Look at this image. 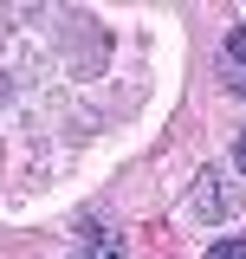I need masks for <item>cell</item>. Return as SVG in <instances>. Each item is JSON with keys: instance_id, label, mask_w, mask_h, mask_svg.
<instances>
[{"instance_id": "obj_4", "label": "cell", "mask_w": 246, "mask_h": 259, "mask_svg": "<svg viewBox=\"0 0 246 259\" xmlns=\"http://www.w3.org/2000/svg\"><path fill=\"white\" fill-rule=\"evenodd\" d=\"M208 259H246V240H214V246H208Z\"/></svg>"}, {"instance_id": "obj_1", "label": "cell", "mask_w": 246, "mask_h": 259, "mask_svg": "<svg viewBox=\"0 0 246 259\" xmlns=\"http://www.w3.org/2000/svg\"><path fill=\"white\" fill-rule=\"evenodd\" d=\"M182 214L188 221H227V214H233V182H227L220 168H201V175H194V194L182 201Z\"/></svg>"}, {"instance_id": "obj_5", "label": "cell", "mask_w": 246, "mask_h": 259, "mask_svg": "<svg viewBox=\"0 0 246 259\" xmlns=\"http://www.w3.org/2000/svg\"><path fill=\"white\" fill-rule=\"evenodd\" d=\"M233 162H240V175H246V130H240V143H233Z\"/></svg>"}, {"instance_id": "obj_2", "label": "cell", "mask_w": 246, "mask_h": 259, "mask_svg": "<svg viewBox=\"0 0 246 259\" xmlns=\"http://www.w3.org/2000/svg\"><path fill=\"white\" fill-rule=\"evenodd\" d=\"M71 259H123V240L110 233V227H91L85 240H78V253Z\"/></svg>"}, {"instance_id": "obj_3", "label": "cell", "mask_w": 246, "mask_h": 259, "mask_svg": "<svg viewBox=\"0 0 246 259\" xmlns=\"http://www.w3.org/2000/svg\"><path fill=\"white\" fill-rule=\"evenodd\" d=\"M227 71H246V26L227 32Z\"/></svg>"}]
</instances>
